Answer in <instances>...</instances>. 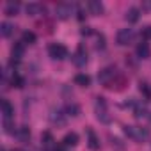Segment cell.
Segmentation results:
<instances>
[{
  "label": "cell",
  "instance_id": "obj_1",
  "mask_svg": "<svg viewBox=\"0 0 151 151\" xmlns=\"http://www.w3.org/2000/svg\"><path fill=\"white\" fill-rule=\"evenodd\" d=\"M123 130H124V133L130 139H133L137 142H142V140H146L149 137L147 128H140V126H123Z\"/></svg>",
  "mask_w": 151,
  "mask_h": 151
},
{
  "label": "cell",
  "instance_id": "obj_2",
  "mask_svg": "<svg viewBox=\"0 0 151 151\" xmlns=\"http://www.w3.org/2000/svg\"><path fill=\"white\" fill-rule=\"evenodd\" d=\"M116 77H117L116 68H114V66H107V68H103V69L98 73V82L109 87V86L114 82V78H116Z\"/></svg>",
  "mask_w": 151,
  "mask_h": 151
},
{
  "label": "cell",
  "instance_id": "obj_3",
  "mask_svg": "<svg viewBox=\"0 0 151 151\" xmlns=\"http://www.w3.org/2000/svg\"><path fill=\"white\" fill-rule=\"evenodd\" d=\"M96 117L101 121V123H109L110 117H109V112H107V101L105 98H96Z\"/></svg>",
  "mask_w": 151,
  "mask_h": 151
},
{
  "label": "cell",
  "instance_id": "obj_4",
  "mask_svg": "<svg viewBox=\"0 0 151 151\" xmlns=\"http://www.w3.org/2000/svg\"><path fill=\"white\" fill-rule=\"evenodd\" d=\"M48 53H50L52 59H64L68 55V48L60 43H53V45L48 46Z\"/></svg>",
  "mask_w": 151,
  "mask_h": 151
},
{
  "label": "cell",
  "instance_id": "obj_5",
  "mask_svg": "<svg viewBox=\"0 0 151 151\" xmlns=\"http://www.w3.org/2000/svg\"><path fill=\"white\" fill-rule=\"evenodd\" d=\"M133 37H135V34H133L132 29H121V30L117 32V45L126 46V45L133 43Z\"/></svg>",
  "mask_w": 151,
  "mask_h": 151
},
{
  "label": "cell",
  "instance_id": "obj_6",
  "mask_svg": "<svg viewBox=\"0 0 151 151\" xmlns=\"http://www.w3.org/2000/svg\"><path fill=\"white\" fill-rule=\"evenodd\" d=\"M71 13H73V6L71 4H59L55 7V14H57L59 20H68L71 16Z\"/></svg>",
  "mask_w": 151,
  "mask_h": 151
},
{
  "label": "cell",
  "instance_id": "obj_7",
  "mask_svg": "<svg viewBox=\"0 0 151 151\" xmlns=\"http://www.w3.org/2000/svg\"><path fill=\"white\" fill-rule=\"evenodd\" d=\"M73 62L77 64L78 68H82V66H86V64H87V52H86L84 45H80V46H78V50H77V53L73 55Z\"/></svg>",
  "mask_w": 151,
  "mask_h": 151
},
{
  "label": "cell",
  "instance_id": "obj_8",
  "mask_svg": "<svg viewBox=\"0 0 151 151\" xmlns=\"http://www.w3.org/2000/svg\"><path fill=\"white\" fill-rule=\"evenodd\" d=\"M23 52H25V43H23V41H22V43H14V45L11 46V55H13L14 60L22 59V57H23Z\"/></svg>",
  "mask_w": 151,
  "mask_h": 151
},
{
  "label": "cell",
  "instance_id": "obj_9",
  "mask_svg": "<svg viewBox=\"0 0 151 151\" xmlns=\"http://www.w3.org/2000/svg\"><path fill=\"white\" fill-rule=\"evenodd\" d=\"M25 11H27L29 16H36V14H39L41 11H45V7H43L41 4H37V2H30V4H27Z\"/></svg>",
  "mask_w": 151,
  "mask_h": 151
},
{
  "label": "cell",
  "instance_id": "obj_10",
  "mask_svg": "<svg viewBox=\"0 0 151 151\" xmlns=\"http://www.w3.org/2000/svg\"><path fill=\"white\" fill-rule=\"evenodd\" d=\"M87 7H89L91 14H94V16H100V14L103 13V4L98 2V0H91V2L87 4Z\"/></svg>",
  "mask_w": 151,
  "mask_h": 151
},
{
  "label": "cell",
  "instance_id": "obj_11",
  "mask_svg": "<svg viewBox=\"0 0 151 151\" xmlns=\"http://www.w3.org/2000/svg\"><path fill=\"white\" fill-rule=\"evenodd\" d=\"M149 55H151L149 45H147V43H140V45L137 46V57H139V59H147Z\"/></svg>",
  "mask_w": 151,
  "mask_h": 151
},
{
  "label": "cell",
  "instance_id": "obj_12",
  "mask_svg": "<svg viewBox=\"0 0 151 151\" xmlns=\"http://www.w3.org/2000/svg\"><path fill=\"white\" fill-rule=\"evenodd\" d=\"M2 114L6 119H11L13 114H14V107L9 103V100H2Z\"/></svg>",
  "mask_w": 151,
  "mask_h": 151
},
{
  "label": "cell",
  "instance_id": "obj_13",
  "mask_svg": "<svg viewBox=\"0 0 151 151\" xmlns=\"http://www.w3.org/2000/svg\"><path fill=\"white\" fill-rule=\"evenodd\" d=\"M75 84L82 86V87H87L91 84V77H89V75H84V73H78L77 77H75Z\"/></svg>",
  "mask_w": 151,
  "mask_h": 151
},
{
  "label": "cell",
  "instance_id": "obj_14",
  "mask_svg": "<svg viewBox=\"0 0 151 151\" xmlns=\"http://www.w3.org/2000/svg\"><path fill=\"white\" fill-rule=\"evenodd\" d=\"M139 16H140V11L137 7H130L126 11V22H130V23H135L139 20Z\"/></svg>",
  "mask_w": 151,
  "mask_h": 151
},
{
  "label": "cell",
  "instance_id": "obj_15",
  "mask_svg": "<svg viewBox=\"0 0 151 151\" xmlns=\"http://www.w3.org/2000/svg\"><path fill=\"white\" fill-rule=\"evenodd\" d=\"M13 32H14V27L9 22H2V25H0V34H2V37H9Z\"/></svg>",
  "mask_w": 151,
  "mask_h": 151
},
{
  "label": "cell",
  "instance_id": "obj_16",
  "mask_svg": "<svg viewBox=\"0 0 151 151\" xmlns=\"http://www.w3.org/2000/svg\"><path fill=\"white\" fill-rule=\"evenodd\" d=\"M64 146H77L78 144V135L75 133V132H71V133H66V137H64Z\"/></svg>",
  "mask_w": 151,
  "mask_h": 151
},
{
  "label": "cell",
  "instance_id": "obj_17",
  "mask_svg": "<svg viewBox=\"0 0 151 151\" xmlns=\"http://www.w3.org/2000/svg\"><path fill=\"white\" fill-rule=\"evenodd\" d=\"M16 137L20 139V140H29L30 139V130H29V126H20L18 130H16Z\"/></svg>",
  "mask_w": 151,
  "mask_h": 151
},
{
  "label": "cell",
  "instance_id": "obj_18",
  "mask_svg": "<svg viewBox=\"0 0 151 151\" xmlns=\"http://www.w3.org/2000/svg\"><path fill=\"white\" fill-rule=\"evenodd\" d=\"M18 11H20V4H18V2H9V4L6 6V14H7V16H16Z\"/></svg>",
  "mask_w": 151,
  "mask_h": 151
},
{
  "label": "cell",
  "instance_id": "obj_19",
  "mask_svg": "<svg viewBox=\"0 0 151 151\" xmlns=\"http://www.w3.org/2000/svg\"><path fill=\"white\" fill-rule=\"evenodd\" d=\"M89 147H91L93 151H96V149L100 147V140H98V137L94 135L93 130H89Z\"/></svg>",
  "mask_w": 151,
  "mask_h": 151
},
{
  "label": "cell",
  "instance_id": "obj_20",
  "mask_svg": "<svg viewBox=\"0 0 151 151\" xmlns=\"http://www.w3.org/2000/svg\"><path fill=\"white\" fill-rule=\"evenodd\" d=\"M36 34L34 32H30V30H27V32H23V43L25 45H34L36 43Z\"/></svg>",
  "mask_w": 151,
  "mask_h": 151
},
{
  "label": "cell",
  "instance_id": "obj_21",
  "mask_svg": "<svg viewBox=\"0 0 151 151\" xmlns=\"http://www.w3.org/2000/svg\"><path fill=\"white\" fill-rule=\"evenodd\" d=\"M52 123H55V124H64L66 119H64L62 112H53V114H52Z\"/></svg>",
  "mask_w": 151,
  "mask_h": 151
},
{
  "label": "cell",
  "instance_id": "obj_22",
  "mask_svg": "<svg viewBox=\"0 0 151 151\" xmlns=\"http://www.w3.org/2000/svg\"><path fill=\"white\" fill-rule=\"evenodd\" d=\"M14 123L11 121V119H4V132L6 133H14Z\"/></svg>",
  "mask_w": 151,
  "mask_h": 151
},
{
  "label": "cell",
  "instance_id": "obj_23",
  "mask_svg": "<svg viewBox=\"0 0 151 151\" xmlns=\"http://www.w3.org/2000/svg\"><path fill=\"white\" fill-rule=\"evenodd\" d=\"M140 36H142V39H144V41H151V25L144 27V29L140 30Z\"/></svg>",
  "mask_w": 151,
  "mask_h": 151
},
{
  "label": "cell",
  "instance_id": "obj_24",
  "mask_svg": "<svg viewBox=\"0 0 151 151\" xmlns=\"http://www.w3.org/2000/svg\"><path fill=\"white\" fill-rule=\"evenodd\" d=\"M11 84H13L14 87H23L25 80H23L22 77H18V75H13V78H11Z\"/></svg>",
  "mask_w": 151,
  "mask_h": 151
},
{
  "label": "cell",
  "instance_id": "obj_25",
  "mask_svg": "<svg viewBox=\"0 0 151 151\" xmlns=\"http://www.w3.org/2000/svg\"><path fill=\"white\" fill-rule=\"evenodd\" d=\"M66 110L69 112V116H78V112H80V109H78V105H75V103H71V105H68V107H66Z\"/></svg>",
  "mask_w": 151,
  "mask_h": 151
},
{
  "label": "cell",
  "instance_id": "obj_26",
  "mask_svg": "<svg viewBox=\"0 0 151 151\" xmlns=\"http://www.w3.org/2000/svg\"><path fill=\"white\" fill-rule=\"evenodd\" d=\"M41 140H43V144H45V146H52V142H53V139H52V135H50L48 132H46V133H43Z\"/></svg>",
  "mask_w": 151,
  "mask_h": 151
},
{
  "label": "cell",
  "instance_id": "obj_27",
  "mask_svg": "<svg viewBox=\"0 0 151 151\" xmlns=\"http://www.w3.org/2000/svg\"><path fill=\"white\" fill-rule=\"evenodd\" d=\"M139 89H140V93H144L147 98H151V89L147 87V84H140V86H139Z\"/></svg>",
  "mask_w": 151,
  "mask_h": 151
},
{
  "label": "cell",
  "instance_id": "obj_28",
  "mask_svg": "<svg viewBox=\"0 0 151 151\" xmlns=\"http://www.w3.org/2000/svg\"><path fill=\"white\" fill-rule=\"evenodd\" d=\"M91 34H93V30H91L89 27H84V29H82V36H91Z\"/></svg>",
  "mask_w": 151,
  "mask_h": 151
},
{
  "label": "cell",
  "instance_id": "obj_29",
  "mask_svg": "<svg viewBox=\"0 0 151 151\" xmlns=\"http://www.w3.org/2000/svg\"><path fill=\"white\" fill-rule=\"evenodd\" d=\"M13 151H23V149H13Z\"/></svg>",
  "mask_w": 151,
  "mask_h": 151
},
{
  "label": "cell",
  "instance_id": "obj_30",
  "mask_svg": "<svg viewBox=\"0 0 151 151\" xmlns=\"http://www.w3.org/2000/svg\"><path fill=\"white\" fill-rule=\"evenodd\" d=\"M2 151H6V149H2Z\"/></svg>",
  "mask_w": 151,
  "mask_h": 151
}]
</instances>
